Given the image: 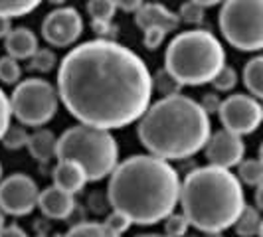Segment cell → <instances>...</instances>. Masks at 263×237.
<instances>
[{
	"mask_svg": "<svg viewBox=\"0 0 263 237\" xmlns=\"http://www.w3.org/2000/svg\"><path fill=\"white\" fill-rule=\"evenodd\" d=\"M55 89L79 125L111 132L141 121L155 85L139 53L115 40L95 38L64 55Z\"/></svg>",
	"mask_w": 263,
	"mask_h": 237,
	"instance_id": "cell-1",
	"label": "cell"
},
{
	"mask_svg": "<svg viewBox=\"0 0 263 237\" xmlns=\"http://www.w3.org/2000/svg\"><path fill=\"white\" fill-rule=\"evenodd\" d=\"M182 180L171 162L153 154H135L119 162L109 176L107 196L113 211L137 225L164 222L180 204Z\"/></svg>",
	"mask_w": 263,
	"mask_h": 237,
	"instance_id": "cell-2",
	"label": "cell"
},
{
	"mask_svg": "<svg viewBox=\"0 0 263 237\" xmlns=\"http://www.w3.org/2000/svg\"><path fill=\"white\" fill-rule=\"evenodd\" d=\"M137 134L148 154L160 160H184L204 150L212 136L210 115L182 93L151 103Z\"/></svg>",
	"mask_w": 263,
	"mask_h": 237,
	"instance_id": "cell-3",
	"label": "cell"
},
{
	"mask_svg": "<svg viewBox=\"0 0 263 237\" xmlns=\"http://www.w3.org/2000/svg\"><path fill=\"white\" fill-rule=\"evenodd\" d=\"M246 206L239 178L226 168L198 166L186 174L180 186L182 213L202 235L234 227Z\"/></svg>",
	"mask_w": 263,
	"mask_h": 237,
	"instance_id": "cell-4",
	"label": "cell"
},
{
	"mask_svg": "<svg viewBox=\"0 0 263 237\" xmlns=\"http://www.w3.org/2000/svg\"><path fill=\"white\" fill-rule=\"evenodd\" d=\"M226 67V50L210 30H186L171 40L164 52V69L182 87L212 83Z\"/></svg>",
	"mask_w": 263,
	"mask_h": 237,
	"instance_id": "cell-5",
	"label": "cell"
},
{
	"mask_svg": "<svg viewBox=\"0 0 263 237\" xmlns=\"http://www.w3.org/2000/svg\"><path fill=\"white\" fill-rule=\"evenodd\" d=\"M58 162L79 164L91 182L111 176L119 166L117 139L109 131L87 125H73L58 136Z\"/></svg>",
	"mask_w": 263,
	"mask_h": 237,
	"instance_id": "cell-6",
	"label": "cell"
},
{
	"mask_svg": "<svg viewBox=\"0 0 263 237\" xmlns=\"http://www.w3.org/2000/svg\"><path fill=\"white\" fill-rule=\"evenodd\" d=\"M218 22L224 40L236 50H263V0H228Z\"/></svg>",
	"mask_w": 263,
	"mask_h": 237,
	"instance_id": "cell-7",
	"label": "cell"
},
{
	"mask_svg": "<svg viewBox=\"0 0 263 237\" xmlns=\"http://www.w3.org/2000/svg\"><path fill=\"white\" fill-rule=\"evenodd\" d=\"M12 115L22 127L40 129L50 123L60 107L58 89L42 77H30L20 81L10 95Z\"/></svg>",
	"mask_w": 263,
	"mask_h": 237,
	"instance_id": "cell-8",
	"label": "cell"
},
{
	"mask_svg": "<svg viewBox=\"0 0 263 237\" xmlns=\"http://www.w3.org/2000/svg\"><path fill=\"white\" fill-rule=\"evenodd\" d=\"M218 115L226 131L234 132L237 136L251 134L263 123L261 103L255 97L243 93H236L224 99Z\"/></svg>",
	"mask_w": 263,
	"mask_h": 237,
	"instance_id": "cell-9",
	"label": "cell"
},
{
	"mask_svg": "<svg viewBox=\"0 0 263 237\" xmlns=\"http://www.w3.org/2000/svg\"><path fill=\"white\" fill-rule=\"evenodd\" d=\"M40 192L36 180L28 174H10L0 182V210L14 218L28 215L38 208Z\"/></svg>",
	"mask_w": 263,
	"mask_h": 237,
	"instance_id": "cell-10",
	"label": "cell"
},
{
	"mask_svg": "<svg viewBox=\"0 0 263 237\" xmlns=\"http://www.w3.org/2000/svg\"><path fill=\"white\" fill-rule=\"evenodd\" d=\"M83 34V18L73 6L53 8L42 22V36L55 48H67L76 44Z\"/></svg>",
	"mask_w": 263,
	"mask_h": 237,
	"instance_id": "cell-11",
	"label": "cell"
},
{
	"mask_svg": "<svg viewBox=\"0 0 263 237\" xmlns=\"http://www.w3.org/2000/svg\"><path fill=\"white\" fill-rule=\"evenodd\" d=\"M204 150H206V158H208L210 166L232 170L234 166H239L243 162L246 143L241 136L222 129V131L212 132L210 141Z\"/></svg>",
	"mask_w": 263,
	"mask_h": 237,
	"instance_id": "cell-12",
	"label": "cell"
},
{
	"mask_svg": "<svg viewBox=\"0 0 263 237\" xmlns=\"http://www.w3.org/2000/svg\"><path fill=\"white\" fill-rule=\"evenodd\" d=\"M135 24L143 32L151 30V28H157V30H162L168 34L180 26V18H178V14L168 10L160 2H145L141 6V10L135 14Z\"/></svg>",
	"mask_w": 263,
	"mask_h": 237,
	"instance_id": "cell-13",
	"label": "cell"
},
{
	"mask_svg": "<svg viewBox=\"0 0 263 237\" xmlns=\"http://www.w3.org/2000/svg\"><path fill=\"white\" fill-rule=\"evenodd\" d=\"M38 208L50 220H67L76 210V198L52 184L40 192Z\"/></svg>",
	"mask_w": 263,
	"mask_h": 237,
	"instance_id": "cell-14",
	"label": "cell"
},
{
	"mask_svg": "<svg viewBox=\"0 0 263 237\" xmlns=\"http://www.w3.org/2000/svg\"><path fill=\"white\" fill-rule=\"evenodd\" d=\"M52 178H53V186L55 188H60V190H64L66 194H78L81 192L85 184L89 182V178H87V174L85 170L76 164V162H69V160H60L58 164H55V168L52 172Z\"/></svg>",
	"mask_w": 263,
	"mask_h": 237,
	"instance_id": "cell-15",
	"label": "cell"
},
{
	"mask_svg": "<svg viewBox=\"0 0 263 237\" xmlns=\"http://www.w3.org/2000/svg\"><path fill=\"white\" fill-rule=\"evenodd\" d=\"M4 50L6 55L18 60H32L34 53L40 50L38 38L30 28H12V32L8 34V38L4 40Z\"/></svg>",
	"mask_w": 263,
	"mask_h": 237,
	"instance_id": "cell-16",
	"label": "cell"
},
{
	"mask_svg": "<svg viewBox=\"0 0 263 237\" xmlns=\"http://www.w3.org/2000/svg\"><path fill=\"white\" fill-rule=\"evenodd\" d=\"M26 148L34 160L46 164L58 154V136H55V132L48 131V129H38L36 132L30 134Z\"/></svg>",
	"mask_w": 263,
	"mask_h": 237,
	"instance_id": "cell-17",
	"label": "cell"
},
{
	"mask_svg": "<svg viewBox=\"0 0 263 237\" xmlns=\"http://www.w3.org/2000/svg\"><path fill=\"white\" fill-rule=\"evenodd\" d=\"M243 83L251 97L263 101V55H255L243 67Z\"/></svg>",
	"mask_w": 263,
	"mask_h": 237,
	"instance_id": "cell-18",
	"label": "cell"
},
{
	"mask_svg": "<svg viewBox=\"0 0 263 237\" xmlns=\"http://www.w3.org/2000/svg\"><path fill=\"white\" fill-rule=\"evenodd\" d=\"M261 225H263V218L261 213H259V210L253 208V206H246L243 211H241V215L237 218L234 229H236V233L239 237H255L259 235Z\"/></svg>",
	"mask_w": 263,
	"mask_h": 237,
	"instance_id": "cell-19",
	"label": "cell"
},
{
	"mask_svg": "<svg viewBox=\"0 0 263 237\" xmlns=\"http://www.w3.org/2000/svg\"><path fill=\"white\" fill-rule=\"evenodd\" d=\"M62 237H121L113 233L103 222H81L67 229Z\"/></svg>",
	"mask_w": 263,
	"mask_h": 237,
	"instance_id": "cell-20",
	"label": "cell"
},
{
	"mask_svg": "<svg viewBox=\"0 0 263 237\" xmlns=\"http://www.w3.org/2000/svg\"><path fill=\"white\" fill-rule=\"evenodd\" d=\"M237 178L241 184L248 186H261L263 184V164L259 158H250V160H243L239 166H237Z\"/></svg>",
	"mask_w": 263,
	"mask_h": 237,
	"instance_id": "cell-21",
	"label": "cell"
},
{
	"mask_svg": "<svg viewBox=\"0 0 263 237\" xmlns=\"http://www.w3.org/2000/svg\"><path fill=\"white\" fill-rule=\"evenodd\" d=\"M40 6L38 0H0V18L12 20L34 12Z\"/></svg>",
	"mask_w": 263,
	"mask_h": 237,
	"instance_id": "cell-22",
	"label": "cell"
},
{
	"mask_svg": "<svg viewBox=\"0 0 263 237\" xmlns=\"http://www.w3.org/2000/svg\"><path fill=\"white\" fill-rule=\"evenodd\" d=\"M119 4L115 0H93L87 2V14L91 16V22L111 24L113 16L117 14Z\"/></svg>",
	"mask_w": 263,
	"mask_h": 237,
	"instance_id": "cell-23",
	"label": "cell"
},
{
	"mask_svg": "<svg viewBox=\"0 0 263 237\" xmlns=\"http://www.w3.org/2000/svg\"><path fill=\"white\" fill-rule=\"evenodd\" d=\"M216 2H200V0H188L180 6V12H178V18L180 22H186V24H194V26H200L204 22V12L208 6H214Z\"/></svg>",
	"mask_w": 263,
	"mask_h": 237,
	"instance_id": "cell-24",
	"label": "cell"
},
{
	"mask_svg": "<svg viewBox=\"0 0 263 237\" xmlns=\"http://www.w3.org/2000/svg\"><path fill=\"white\" fill-rule=\"evenodd\" d=\"M28 141H30V134L22 125H10V129L6 131L0 143L8 150H20V148L28 146Z\"/></svg>",
	"mask_w": 263,
	"mask_h": 237,
	"instance_id": "cell-25",
	"label": "cell"
},
{
	"mask_svg": "<svg viewBox=\"0 0 263 237\" xmlns=\"http://www.w3.org/2000/svg\"><path fill=\"white\" fill-rule=\"evenodd\" d=\"M20 77H22L20 64L14 57H10V55L0 57V81L6 83V85H18Z\"/></svg>",
	"mask_w": 263,
	"mask_h": 237,
	"instance_id": "cell-26",
	"label": "cell"
},
{
	"mask_svg": "<svg viewBox=\"0 0 263 237\" xmlns=\"http://www.w3.org/2000/svg\"><path fill=\"white\" fill-rule=\"evenodd\" d=\"M153 85L157 87L158 91L162 93V97H171V95H178L180 89H182V85L176 81V79L172 77L171 73L162 67V69H158L157 75L153 77Z\"/></svg>",
	"mask_w": 263,
	"mask_h": 237,
	"instance_id": "cell-27",
	"label": "cell"
},
{
	"mask_svg": "<svg viewBox=\"0 0 263 237\" xmlns=\"http://www.w3.org/2000/svg\"><path fill=\"white\" fill-rule=\"evenodd\" d=\"M192 225L186 220L184 213H172L164 220V235L166 237H186L188 235V229Z\"/></svg>",
	"mask_w": 263,
	"mask_h": 237,
	"instance_id": "cell-28",
	"label": "cell"
},
{
	"mask_svg": "<svg viewBox=\"0 0 263 237\" xmlns=\"http://www.w3.org/2000/svg\"><path fill=\"white\" fill-rule=\"evenodd\" d=\"M55 66H58L55 53L52 50H46V48H40L38 52L34 53V57L30 60V67L38 73H50Z\"/></svg>",
	"mask_w": 263,
	"mask_h": 237,
	"instance_id": "cell-29",
	"label": "cell"
},
{
	"mask_svg": "<svg viewBox=\"0 0 263 237\" xmlns=\"http://www.w3.org/2000/svg\"><path fill=\"white\" fill-rule=\"evenodd\" d=\"M212 85L216 87V91H222V93L232 91L237 85V71L232 66H226L224 69L216 75V79L212 81Z\"/></svg>",
	"mask_w": 263,
	"mask_h": 237,
	"instance_id": "cell-30",
	"label": "cell"
},
{
	"mask_svg": "<svg viewBox=\"0 0 263 237\" xmlns=\"http://www.w3.org/2000/svg\"><path fill=\"white\" fill-rule=\"evenodd\" d=\"M10 118H12V107H10V97L0 87V141L10 129Z\"/></svg>",
	"mask_w": 263,
	"mask_h": 237,
	"instance_id": "cell-31",
	"label": "cell"
},
{
	"mask_svg": "<svg viewBox=\"0 0 263 237\" xmlns=\"http://www.w3.org/2000/svg\"><path fill=\"white\" fill-rule=\"evenodd\" d=\"M103 224L113 231V233H117V235H123V233H127L129 231V227H131V220L129 218H125L123 213H119V211H111L109 215L105 218V222Z\"/></svg>",
	"mask_w": 263,
	"mask_h": 237,
	"instance_id": "cell-32",
	"label": "cell"
},
{
	"mask_svg": "<svg viewBox=\"0 0 263 237\" xmlns=\"http://www.w3.org/2000/svg\"><path fill=\"white\" fill-rule=\"evenodd\" d=\"M143 44H145L146 50H157L162 46V42H164V36H166V32H162V30H157V28H151V30H145L143 32Z\"/></svg>",
	"mask_w": 263,
	"mask_h": 237,
	"instance_id": "cell-33",
	"label": "cell"
},
{
	"mask_svg": "<svg viewBox=\"0 0 263 237\" xmlns=\"http://www.w3.org/2000/svg\"><path fill=\"white\" fill-rule=\"evenodd\" d=\"M200 105L202 109L208 113V115H216V113H220V107H222V99L216 95V93H206L204 97H202V101H200Z\"/></svg>",
	"mask_w": 263,
	"mask_h": 237,
	"instance_id": "cell-34",
	"label": "cell"
},
{
	"mask_svg": "<svg viewBox=\"0 0 263 237\" xmlns=\"http://www.w3.org/2000/svg\"><path fill=\"white\" fill-rule=\"evenodd\" d=\"M0 237H28V233L20 225H6L4 229H0Z\"/></svg>",
	"mask_w": 263,
	"mask_h": 237,
	"instance_id": "cell-35",
	"label": "cell"
},
{
	"mask_svg": "<svg viewBox=\"0 0 263 237\" xmlns=\"http://www.w3.org/2000/svg\"><path fill=\"white\" fill-rule=\"evenodd\" d=\"M119 8L121 10H125V12H139L141 10V6L145 4V2H141V0H135V2H117Z\"/></svg>",
	"mask_w": 263,
	"mask_h": 237,
	"instance_id": "cell-36",
	"label": "cell"
},
{
	"mask_svg": "<svg viewBox=\"0 0 263 237\" xmlns=\"http://www.w3.org/2000/svg\"><path fill=\"white\" fill-rule=\"evenodd\" d=\"M12 32V26H10V20H6V18H0V40L8 38V34Z\"/></svg>",
	"mask_w": 263,
	"mask_h": 237,
	"instance_id": "cell-37",
	"label": "cell"
},
{
	"mask_svg": "<svg viewBox=\"0 0 263 237\" xmlns=\"http://www.w3.org/2000/svg\"><path fill=\"white\" fill-rule=\"evenodd\" d=\"M255 208L263 211V184L257 186V190H255Z\"/></svg>",
	"mask_w": 263,
	"mask_h": 237,
	"instance_id": "cell-38",
	"label": "cell"
},
{
	"mask_svg": "<svg viewBox=\"0 0 263 237\" xmlns=\"http://www.w3.org/2000/svg\"><path fill=\"white\" fill-rule=\"evenodd\" d=\"M6 227V213L0 210V229H4Z\"/></svg>",
	"mask_w": 263,
	"mask_h": 237,
	"instance_id": "cell-39",
	"label": "cell"
},
{
	"mask_svg": "<svg viewBox=\"0 0 263 237\" xmlns=\"http://www.w3.org/2000/svg\"><path fill=\"white\" fill-rule=\"evenodd\" d=\"M135 237H166V235H160V233H139Z\"/></svg>",
	"mask_w": 263,
	"mask_h": 237,
	"instance_id": "cell-40",
	"label": "cell"
},
{
	"mask_svg": "<svg viewBox=\"0 0 263 237\" xmlns=\"http://www.w3.org/2000/svg\"><path fill=\"white\" fill-rule=\"evenodd\" d=\"M202 237H224L222 233H204Z\"/></svg>",
	"mask_w": 263,
	"mask_h": 237,
	"instance_id": "cell-41",
	"label": "cell"
},
{
	"mask_svg": "<svg viewBox=\"0 0 263 237\" xmlns=\"http://www.w3.org/2000/svg\"><path fill=\"white\" fill-rule=\"evenodd\" d=\"M259 160H261V164H263V143H261V146H259Z\"/></svg>",
	"mask_w": 263,
	"mask_h": 237,
	"instance_id": "cell-42",
	"label": "cell"
},
{
	"mask_svg": "<svg viewBox=\"0 0 263 237\" xmlns=\"http://www.w3.org/2000/svg\"><path fill=\"white\" fill-rule=\"evenodd\" d=\"M36 237H62V235H48V233H38Z\"/></svg>",
	"mask_w": 263,
	"mask_h": 237,
	"instance_id": "cell-43",
	"label": "cell"
},
{
	"mask_svg": "<svg viewBox=\"0 0 263 237\" xmlns=\"http://www.w3.org/2000/svg\"><path fill=\"white\" fill-rule=\"evenodd\" d=\"M0 182H2V162H0Z\"/></svg>",
	"mask_w": 263,
	"mask_h": 237,
	"instance_id": "cell-44",
	"label": "cell"
},
{
	"mask_svg": "<svg viewBox=\"0 0 263 237\" xmlns=\"http://www.w3.org/2000/svg\"><path fill=\"white\" fill-rule=\"evenodd\" d=\"M259 237H263V225H261V231H259Z\"/></svg>",
	"mask_w": 263,
	"mask_h": 237,
	"instance_id": "cell-45",
	"label": "cell"
},
{
	"mask_svg": "<svg viewBox=\"0 0 263 237\" xmlns=\"http://www.w3.org/2000/svg\"><path fill=\"white\" fill-rule=\"evenodd\" d=\"M186 237H202V235H186Z\"/></svg>",
	"mask_w": 263,
	"mask_h": 237,
	"instance_id": "cell-46",
	"label": "cell"
},
{
	"mask_svg": "<svg viewBox=\"0 0 263 237\" xmlns=\"http://www.w3.org/2000/svg\"><path fill=\"white\" fill-rule=\"evenodd\" d=\"M261 111H263V103H261Z\"/></svg>",
	"mask_w": 263,
	"mask_h": 237,
	"instance_id": "cell-47",
	"label": "cell"
}]
</instances>
